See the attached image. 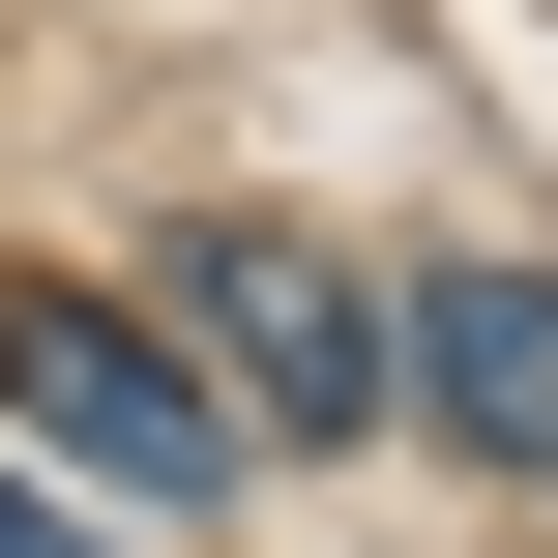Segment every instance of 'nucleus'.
<instances>
[{
  "instance_id": "f03ea898",
  "label": "nucleus",
  "mask_w": 558,
  "mask_h": 558,
  "mask_svg": "<svg viewBox=\"0 0 558 558\" xmlns=\"http://www.w3.org/2000/svg\"><path fill=\"white\" fill-rule=\"evenodd\" d=\"M0 412L59 441V471H118V500H235L265 441H235V383H177L118 294H59V265H0Z\"/></svg>"
},
{
  "instance_id": "f257e3e1",
  "label": "nucleus",
  "mask_w": 558,
  "mask_h": 558,
  "mask_svg": "<svg viewBox=\"0 0 558 558\" xmlns=\"http://www.w3.org/2000/svg\"><path fill=\"white\" fill-rule=\"evenodd\" d=\"M177 353L235 383V441H383V412H412V383H383V265L294 235V206H206V235H177Z\"/></svg>"
},
{
  "instance_id": "7ed1b4c3",
  "label": "nucleus",
  "mask_w": 558,
  "mask_h": 558,
  "mask_svg": "<svg viewBox=\"0 0 558 558\" xmlns=\"http://www.w3.org/2000/svg\"><path fill=\"white\" fill-rule=\"evenodd\" d=\"M383 383H412L471 471L558 500V265H412V294H383Z\"/></svg>"
},
{
  "instance_id": "20e7f679",
  "label": "nucleus",
  "mask_w": 558,
  "mask_h": 558,
  "mask_svg": "<svg viewBox=\"0 0 558 558\" xmlns=\"http://www.w3.org/2000/svg\"><path fill=\"white\" fill-rule=\"evenodd\" d=\"M0 558H88V530H59V500H0Z\"/></svg>"
}]
</instances>
